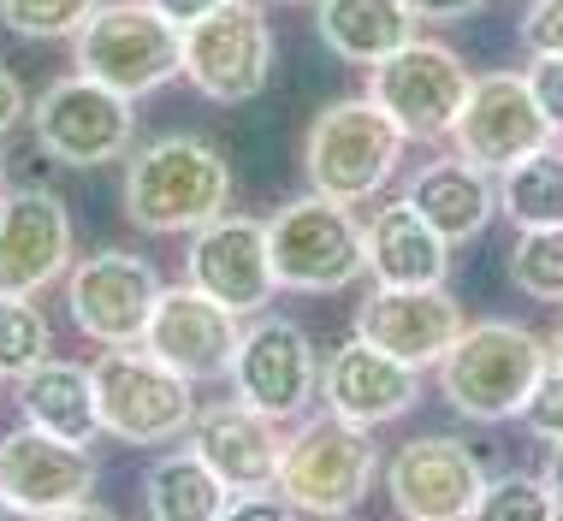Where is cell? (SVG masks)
<instances>
[{
	"instance_id": "2",
	"label": "cell",
	"mask_w": 563,
	"mask_h": 521,
	"mask_svg": "<svg viewBox=\"0 0 563 521\" xmlns=\"http://www.w3.org/2000/svg\"><path fill=\"white\" fill-rule=\"evenodd\" d=\"M552 367V344L516 320H475L439 362V391L463 421H522L540 374Z\"/></svg>"
},
{
	"instance_id": "5",
	"label": "cell",
	"mask_w": 563,
	"mask_h": 521,
	"mask_svg": "<svg viewBox=\"0 0 563 521\" xmlns=\"http://www.w3.org/2000/svg\"><path fill=\"white\" fill-rule=\"evenodd\" d=\"M374 426H356L344 415H314L285 439L279 456V492L297 503V516H356L368 486L379 480Z\"/></svg>"
},
{
	"instance_id": "4",
	"label": "cell",
	"mask_w": 563,
	"mask_h": 521,
	"mask_svg": "<svg viewBox=\"0 0 563 521\" xmlns=\"http://www.w3.org/2000/svg\"><path fill=\"white\" fill-rule=\"evenodd\" d=\"M96 397H101V426L119 444H143V451H161V444L190 439L196 421V379H185L178 367H166L155 350L143 344H113L96 367Z\"/></svg>"
},
{
	"instance_id": "19",
	"label": "cell",
	"mask_w": 563,
	"mask_h": 521,
	"mask_svg": "<svg viewBox=\"0 0 563 521\" xmlns=\"http://www.w3.org/2000/svg\"><path fill=\"white\" fill-rule=\"evenodd\" d=\"M190 285H202L208 297H220L238 314H262L279 290L273 273V250H267V220L250 213H220L202 232H190Z\"/></svg>"
},
{
	"instance_id": "40",
	"label": "cell",
	"mask_w": 563,
	"mask_h": 521,
	"mask_svg": "<svg viewBox=\"0 0 563 521\" xmlns=\"http://www.w3.org/2000/svg\"><path fill=\"white\" fill-rule=\"evenodd\" d=\"M7 516H19V510H12V503H7V492H0V521H7Z\"/></svg>"
},
{
	"instance_id": "29",
	"label": "cell",
	"mask_w": 563,
	"mask_h": 521,
	"mask_svg": "<svg viewBox=\"0 0 563 521\" xmlns=\"http://www.w3.org/2000/svg\"><path fill=\"white\" fill-rule=\"evenodd\" d=\"M54 356V332L30 297H0V374L24 379L30 367Z\"/></svg>"
},
{
	"instance_id": "7",
	"label": "cell",
	"mask_w": 563,
	"mask_h": 521,
	"mask_svg": "<svg viewBox=\"0 0 563 521\" xmlns=\"http://www.w3.org/2000/svg\"><path fill=\"white\" fill-rule=\"evenodd\" d=\"M78 71L119 96H155L185 71V24H173L155 0H101L78 36Z\"/></svg>"
},
{
	"instance_id": "15",
	"label": "cell",
	"mask_w": 563,
	"mask_h": 521,
	"mask_svg": "<svg viewBox=\"0 0 563 521\" xmlns=\"http://www.w3.org/2000/svg\"><path fill=\"white\" fill-rule=\"evenodd\" d=\"M481 492H486L481 456L451 433L409 439L386 463V498L409 521H463V516H475Z\"/></svg>"
},
{
	"instance_id": "21",
	"label": "cell",
	"mask_w": 563,
	"mask_h": 521,
	"mask_svg": "<svg viewBox=\"0 0 563 521\" xmlns=\"http://www.w3.org/2000/svg\"><path fill=\"white\" fill-rule=\"evenodd\" d=\"M190 451L202 456L232 492H267V486H279V456H285L279 421L262 415L255 403H243V397L196 409Z\"/></svg>"
},
{
	"instance_id": "25",
	"label": "cell",
	"mask_w": 563,
	"mask_h": 521,
	"mask_svg": "<svg viewBox=\"0 0 563 521\" xmlns=\"http://www.w3.org/2000/svg\"><path fill=\"white\" fill-rule=\"evenodd\" d=\"M416 24L421 19L409 0H314V30L350 66H379L404 42H416Z\"/></svg>"
},
{
	"instance_id": "10",
	"label": "cell",
	"mask_w": 563,
	"mask_h": 521,
	"mask_svg": "<svg viewBox=\"0 0 563 521\" xmlns=\"http://www.w3.org/2000/svg\"><path fill=\"white\" fill-rule=\"evenodd\" d=\"M273 24L255 0H225L208 19L185 24V78L220 107L255 101L273 78Z\"/></svg>"
},
{
	"instance_id": "38",
	"label": "cell",
	"mask_w": 563,
	"mask_h": 521,
	"mask_svg": "<svg viewBox=\"0 0 563 521\" xmlns=\"http://www.w3.org/2000/svg\"><path fill=\"white\" fill-rule=\"evenodd\" d=\"M545 492H552V510L563 516V439H552V456H545Z\"/></svg>"
},
{
	"instance_id": "11",
	"label": "cell",
	"mask_w": 563,
	"mask_h": 521,
	"mask_svg": "<svg viewBox=\"0 0 563 521\" xmlns=\"http://www.w3.org/2000/svg\"><path fill=\"white\" fill-rule=\"evenodd\" d=\"M0 492L19 516L59 521V516H96V456L89 444H71L48 426L24 421L0 439Z\"/></svg>"
},
{
	"instance_id": "31",
	"label": "cell",
	"mask_w": 563,
	"mask_h": 521,
	"mask_svg": "<svg viewBox=\"0 0 563 521\" xmlns=\"http://www.w3.org/2000/svg\"><path fill=\"white\" fill-rule=\"evenodd\" d=\"M552 492L545 480H528V474H498L486 480V492L475 503V521H552Z\"/></svg>"
},
{
	"instance_id": "39",
	"label": "cell",
	"mask_w": 563,
	"mask_h": 521,
	"mask_svg": "<svg viewBox=\"0 0 563 521\" xmlns=\"http://www.w3.org/2000/svg\"><path fill=\"white\" fill-rule=\"evenodd\" d=\"M545 344H552V362L563 367V320H558V332H552V339H545Z\"/></svg>"
},
{
	"instance_id": "23",
	"label": "cell",
	"mask_w": 563,
	"mask_h": 521,
	"mask_svg": "<svg viewBox=\"0 0 563 521\" xmlns=\"http://www.w3.org/2000/svg\"><path fill=\"white\" fill-rule=\"evenodd\" d=\"M416 208L433 220V232L445 243H475L498 213V178L486 166L463 160V155H445V160H428L416 173Z\"/></svg>"
},
{
	"instance_id": "14",
	"label": "cell",
	"mask_w": 563,
	"mask_h": 521,
	"mask_svg": "<svg viewBox=\"0 0 563 521\" xmlns=\"http://www.w3.org/2000/svg\"><path fill=\"white\" fill-rule=\"evenodd\" d=\"M143 350H155L166 367L185 379L208 386V379H232L238 350H243V314L208 297L202 285H166L155 314H148Z\"/></svg>"
},
{
	"instance_id": "18",
	"label": "cell",
	"mask_w": 563,
	"mask_h": 521,
	"mask_svg": "<svg viewBox=\"0 0 563 521\" xmlns=\"http://www.w3.org/2000/svg\"><path fill=\"white\" fill-rule=\"evenodd\" d=\"M463 326V302L445 285H374L356 309V339L391 350L409 367H439Z\"/></svg>"
},
{
	"instance_id": "20",
	"label": "cell",
	"mask_w": 563,
	"mask_h": 521,
	"mask_svg": "<svg viewBox=\"0 0 563 521\" xmlns=\"http://www.w3.org/2000/svg\"><path fill=\"white\" fill-rule=\"evenodd\" d=\"M321 397L332 415H344L356 426H386L421 403V367H409L391 350L350 332V344H339L332 362L321 367Z\"/></svg>"
},
{
	"instance_id": "9",
	"label": "cell",
	"mask_w": 563,
	"mask_h": 521,
	"mask_svg": "<svg viewBox=\"0 0 563 521\" xmlns=\"http://www.w3.org/2000/svg\"><path fill=\"white\" fill-rule=\"evenodd\" d=\"M468 89H475V71L445 42L416 36L379 66H368V96L398 119L409 143H451V125L463 113Z\"/></svg>"
},
{
	"instance_id": "35",
	"label": "cell",
	"mask_w": 563,
	"mask_h": 521,
	"mask_svg": "<svg viewBox=\"0 0 563 521\" xmlns=\"http://www.w3.org/2000/svg\"><path fill=\"white\" fill-rule=\"evenodd\" d=\"M486 0H409V12H416L421 24H456V19H475Z\"/></svg>"
},
{
	"instance_id": "3",
	"label": "cell",
	"mask_w": 563,
	"mask_h": 521,
	"mask_svg": "<svg viewBox=\"0 0 563 521\" xmlns=\"http://www.w3.org/2000/svg\"><path fill=\"white\" fill-rule=\"evenodd\" d=\"M404 125L386 113L374 96H344L327 101L302 131V178L309 190L332 196V202H368L391 184L404 160Z\"/></svg>"
},
{
	"instance_id": "1",
	"label": "cell",
	"mask_w": 563,
	"mask_h": 521,
	"mask_svg": "<svg viewBox=\"0 0 563 521\" xmlns=\"http://www.w3.org/2000/svg\"><path fill=\"white\" fill-rule=\"evenodd\" d=\"M232 208V160L220 155L208 136H155V143L131 148L125 166V220L136 232L178 237L202 232L208 220Z\"/></svg>"
},
{
	"instance_id": "12",
	"label": "cell",
	"mask_w": 563,
	"mask_h": 521,
	"mask_svg": "<svg viewBox=\"0 0 563 521\" xmlns=\"http://www.w3.org/2000/svg\"><path fill=\"white\" fill-rule=\"evenodd\" d=\"M161 290L166 285H161L155 260L131 255V250H96V255L71 260L66 309H71V326H78L89 344H101V350L143 344Z\"/></svg>"
},
{
	"instance_id": "8",
	"label": "cell",
	"mask_w": 563,
	"mask_h": 521,
	"mask_svg": "<svg viewBox=\"0 0 563 521\" xmlns=\"http://www.w3.org/2000/svg\"><path fill=\"white\" fill-rule=\"evenodd\" d=\"M30 131H36V148L71 173H96V166H113L131 155L136 143V101L108 89L101 78H59L36 96L30 107Z\"/></svg>"
},
{
	"instance_id": "27",
	"label": "cell",
	"mask_w": 563,
	"mask_h": 521,
	"mask_svg": "<svg viewBox=\"0 0 563 521\" xmlns=\"http://www.w3.org/2000/svg\"><path fill=\"white\" fill-rule=\"evenodd\" d=\"M498 213L516 232H528V225H563V148L558 143H545L498 173Z\"/></svg>"
},
{
	"instance_id": "42",
	"label": "cell",
	"mask_w": 563,
	"mask_h": 521,
	"mask_svg": "<svg viewBox=\"0 0 563 521\" xmlns=\"http://www.w3.org/2000/svg\"><path fill=\"white\" fill-rule=\"evenodd\" d=\"M279 7H309V0H279Z\"/></svg>"
},
{
	"instance_id": "28",
	"label": "cell",
	"mask_w": 563,
	"mask_h": 521,
	"mask_svg": "<svg viewBox=\"0 0 563 521\" xmlns=\"http://www.w3.org/2000/svg\"><path fill=\"white\" fill-rule=\"evenodd\" d=\"M505 273L522 297L563 302V225H528V232L510 243Z\"/></svg>"
},
{
	"instance_id": "16",
	"label": "cell",
	"mask_w": 563,
	"mask_h": 521,
	"mask_svg": "<svg viewBox=\"0 0 563 521\" xmlns=\"http://www.w3.org/2000/svg\"><path fill=\"white\" fill-rule=\"evenodd\" d=\"M232 391L273 421H302V409L321 397V356L297 320H255L243 326V350L232 367Z\"/></svg>"
},
{
	"instance_id": "41",
	"label": "cell",
	"mask_w": 563,
	"mask_h": 521,
	"mask_svg": "<svg viewBox=\"0 0 563 521\" xmlns=\"http://www.w3.org/2000/svg\"><path fill=\"white\" fill-rule=\"evenodd\" d=\"M0 196H7V160H0Z\"/></svg>"
},
{
	"instance_id": "43",
	"label": "cell",
	"mask_w": 563,
	"mask_h": 521,
	"mask_svg": "<svg viewBox=\"0 0 563 521\" xmlns=\"http://www.w3.org/2000/svg\"><path fill=\"white\" fill-rule=\"evenodd\" d=\"M0 379H7V374H0Z\"/></svg>"
},
{
	"instance_id": "6",
	"label": "cell",
	"mask_w": 563,
	"mask_h": 521,
	"mask_svg": "<svg viewBox=\"0 0 563 521\" xmlns=\"http://www.w3.org/2000/svg\"><path fill=\"white\" fill-rule=\"evenodd\" d=\"M267 250L279 290H309V297H332L350 290L368 273V232L350 220V202L309 190L297 202H285L267 220Z\"/></svg>"
},
{
	"instance_id": "17",
	"label": "cell",
	"mask_w": 563,
	"mask_h": 521,
	"mask_svg": "<svg viewBox=\"0 0 563 521\" xmlns=\"http://www.w3.org/2000/svg\"><path fill=\"white\" fill-rule=\"evenodd\" d=\"M71 208L54 190L0 196V297H36L71 273Z\"/></svg>"
},
{
	"instance_id": "36",
	"label": "cell",
	"mask_w": 563,
	"mask_h": 521,
	"mask_svg": "<svg viewBox=\"0 0 563 521\" xmlns=\"http://www.w3.org/2000/svg\"><path fill=\"white\" fill-rule=\"evenodd\" d=\"M30 119V96H24V84L12 78L7 66H0V136H7L12 125H24Z\"/></svg>"
},
{
	"instance_id": "34",
	"label": "cell",
	"mask_w": 563,
	"mask_h": 521,
	"mask_svg": "<svg viewBox=\"0 0 563 521\" xmlns=\"http://www.w3.org/2000/svg\"><path fill=\"white\" fill-rule=\"evenodd\" d=\"M528 89H534L540 113L552 119V131L563 136V54H534L528 59Z\"/></svg>"
},
{
	"instance_id": "22",
	"label": "cell",
	"mask_w": 563,
	"mask_h": 521,
	"mask_svg": "<svg viewBox=\"0 0 563 521\" xmlns=\"http://www.w3.org/2000/svg\"><path fill=\"white\" fill-rule=\"evenodd\" d=\"M368 273L374 285H445L451 243L433 232L416 196H398L368 220Z\"/></svg>"
},
{
	"instance_id": "37",
	"label": "cell",
	"mask_w": 563,
	"mask_h": 521,
	"mask_svg": "<svg viewBox=\"0 0 563 521\" xmlns=\"http://www.w3.org/2000/svg\"><path fill=\"white\" fill-rule=\"evenodd\" d=\"M155 7H161L173 24H196V19H208L214 7H225V0H155Z\"/></svg>"
},
{
	"instance_id": "13",
	"label": "cell",
	"mask_w": 563,
	"mask_h": 521,
	"mask_svg": "<svg viewBox=\"0 0 563 521\" xmlns=\"http://www.w3.org/2000/svg\"><path fill=\"white\" fill-rule=\"evenodd\" d=\"M545 143H558V131L540 113L534 89H528V71H486V78H475L463 113L451 125V148L463 160L486 166V173H505V166H516Z\"/></svg>"
},
{
	"instance_id": "24",
	"label": "cell",
	"mask_w": 563,
	"mask_h": 521,
	"mask_svg": "<svg viewBox=\"0 0 563 521\" xmlns=\"http://www.w3.org/2000/svg\"><path fill=\"white\" fill-rule=\"evenodd\" d=\"M19 409L24 421L48 426V433L71 439V444H89L96 451V439L108 433L101 426V397H96V374L78 362H42L30 367V374L19 379Z\"/></svg>"
},
{
	"instance_id": "26",
	"label": "cell",
	"mask_w": 563,
	"mask_h": 521,
	"mask_svg": "<svg viewBox=\"0 0 563 521\" xmlns=\"http://www.w3.org/2000/svg\"><path fill=\"white\" fill-rule=\"evenodd\" d=\"M232 498L238 492L196 451H173L143 474V503L155 521H225Z\"/></svg>"
},
{
	"instance_id": "30",
	"label": "cell",
	"mask_w": 563,
	"mask_h": 521,
	"mask_svg": "<svg viewBox=\"0 0 563 521\" xmlns=\"http://www.w3.org/2000/svg\"><path fill=\"white\" fill-rule=\"evenodd\" d=\"M101 0H0V24L24 42H78Z\"/></svg>"
},
{
	"instance_id": "33",
	"label": "cell",
	"mask_w": 563,
	"mask_h": 521,
	"mask_svg": "<svg viewBox=\"0 0 563 521\" xmlns=\"http://www.w3.org/2000/svg\"><path fill=\"white\" fill-rule=\"evenodd\" d=\"M522 48L528 54H563V0H528Z\"/></svg>"
},
{
	"instance_id": "32",
	"label": "cell",
	"mask_w": 563,
	"mask_h": 521,
	"mask_svg": "<svg viewBox=\"0 0 563 521\" xmlns=\"http://www.w3.org/2000/svg\"><path fill=\"white\" fill-rule=\"evenodd\" d=\"M522 426L534 439H545V444L563 439V367L558 362L540 374V386H534V397H528V409H522Z\"/></svg>"
}]
</instances>
